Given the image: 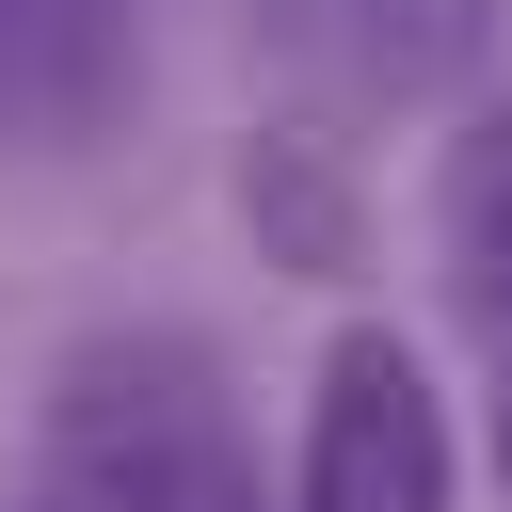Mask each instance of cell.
<instances>
[{
  "mask_svg": "<svg viewBox=\"0 0 512 512\" xmlns=\"http://www.w3.org/2000/svg\"><path fill=\"white\" fill-rule=\"evenodd\" d=\"M144 96V16L128 0H0V144L80 160Z\"/></svg>",
  "mask_w": 512,
  "mask_h": 512,
  "instance_id": "cell-4",
  "label": "cell"
},
{
  "mask_svg": "<svg viewBox=\"0 0 512 512\" xmlns=\"http://www.w3.org/2000/svg\"><path fill=\"white\" fill-rule=\"evenodd\" d=\"M240 224H256V256L304 272V288H336V272L368 256V208H352V160H336L320 112H288V128L240 144Z\"/></svg>",
  "mask_w": 512,
  "mask_h": 512,
  "instance_id": "cell-6",
  "label": "cell"
},
{
  "mask_svg": "<svg viewBox=\"0 0 512 512\" xmlns=\"http://www.w3.org/2000/svg\"><path fill=\"white\" fill-rule=\"evenodd\" d=\"M48 512H288L256 496V432H240V384L192 320H112L48 368Z\"/></svg>",
  "mask_w": 512,
  "mask_h": 512,
  "instance_id": "cell-1",
  "label": "cell"
},
{
  "mask_svg": "<svg viewBox=\"0 0 512 512\" xmlns=\"http://www.w3.org/2000/svg\"><path fill=\"white\" fill-rule=\"evenodd\" d=\"M432 272H448L464 336L512 352V96H480V112L432 144Z\"/></svg>",
  "mask_w": 512,
  "mask_h": 512,
  "instance_id": "cell-5",
  "label": "cell"
},
{
  "mask_svg": "<svg viewBox=\"0 0 512 512\" xmlns=\"http://www.w3.org/2000/svg\"><path fill=\"white\" fill-rule=\"evenodd\" d=\"M272 32L336 112H448L496 48V0H272Z\"/></svg>",
  "mask_w": 512,
  "mask_h": 512,
  "instance_id": "cell-3",
  "label": "cell"
},
{
  "mask_svg": "<svg viewBox=\"0 0 512 512\" xmlns=\"http://www.w3.org/2000/svg\"><path fill=\"white\" fill-rule=\"evenodd\" d=\"M288 512H464V448H448V400L400 320L320 336V384L288 432Z\"/></svg>",
  "mask_w": 512,
  "mask_h": 512,
  "instance_id": "cell-2",
  "label": "cell"
},
{
  "mask_svg": "<svg viewBox=\"0 0 512 512\" xmlns=\"http://www.w3.org/2000/svg\"><path fill=\"white\" fill-rule=\"evenodd\" d=\"M480 448H496V496H512V352H496V416H480Z\"/></svg>",
  "mask_w": 512,
  "mask_h": 512,
  "instance_id": "cell-7",
  "label": "cell"
}]
</instances>
